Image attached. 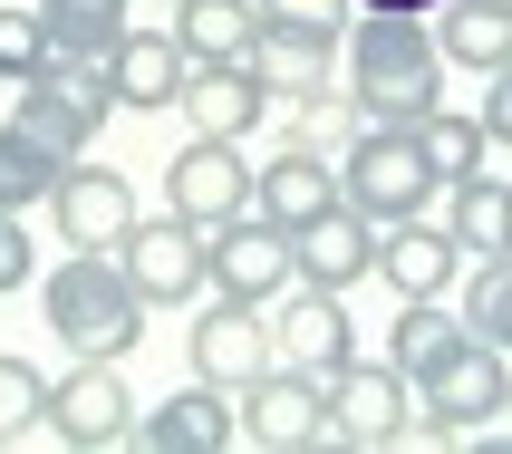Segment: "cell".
<instances>
[{"mask_svg":"<svg viewBox=\"0 0 512 454\" xmlns=\"http://www.w3.org/2000/svg\"><path fill=\"white\" fill-rule=\"evenodd\" d=\"M348 107L358 126H416L445 107V49L416 10H358L348 20Z\"/></svg>","mask_w":512,"mask_h":454,"instance_id":"cell-1","label":"cell"},{"mask_svg":"<svg viewBox=\"0 0 512 454\" xmlns=\"http://www.w3.org/2000/svg\"><path fill=\"white\" fill-rule=\"evenodd\" d=\"M39 319H49V339L68 358H126L145 339V290L126 281L116 252H68L39 281Z\"/></svg>","mask_w":512,"mask_h":454,"instance_id":"cell-2","label":"cell"},{"mask_svg":"<svg viewBox=\"0 0 512 454\" xmlns=\"http://www.w3.org/2000/svg\"><path fill=\"white\" fill-rule=\"evenodd\" d=\"M503 406H512V358L474 329H455L416 368V445H474L484 426H503Z\"/></svg>","mask_w":512,"mask_h":454,"instance_id":"cell-3","label":"cell"},{"mask_svg":"<svg viewBox=\"0 0 512 454\" xmlns=\"http://www.w3.org/2000/svg\"><path fill=\"white\" fill-rule=\"evenodd\" d=\"M107 107H116L107 58H68V49H49V58L20 78V107H10V126H29L39 145H58V155L78 165L87 145H97V126H107Z\"/></svg>","mask_w":512,"mask_h":454,"instance_id":"cell-4","label":"cell"},{"mask_svg":"<svg viewBox=\"0 0 512 454\" xmlns=\"http://www.w3.org/2000/svg\"><path fill=\"white\" fill-rule=\"evenodd\" d=\"M339 194L368 213V223H416L435 194H445V174L426 165V145L416 126H358L339 155Z\"/></svg>","mask_w":512,"mask_h":454,"instance_id":"cell-5","label":"cell"},{"mask_svg":"<svg viewBox=\"0 0 512 454\" xmlns=\"http://www.w3.org/2000/svg\"><path fill=\"white\" fill-rule=\"evenodd\" d=\"M319 445H416V377L397 358H348L329 377Z\"/></svg>","mask_w":512,"mask_h":454,"instance_id":"cell-6","label":"cell"},{"mask_svg":"<svg viewBox=\"0 0 512 454\" xmlns=\"http://www.w3.org/2000/svg\"><path fill=\"white\" fill-rule=\"evenodd\" d=\"M116 261H126V281L145 290V310H184V300H203L213 290V252H203V223H184V213H155L145 223L136 213V232L116 242Z\"/></svg>","mask_w":512,"mask_h":454,"instance_id":"cell-7","label":"cell"},{"mask_svg":"<svg viewBox=\"0 0 512 454\" xmlns=\"http://www.w3.org/2000/svg\"><path fill=\"white\" fill-rule=\"evenodd\" d=\"M49 435L68 454L136 445V387L116 377V358H78L68 377H49Z\"/></svg>","mask_w":512,"mask_h":454,"instance_id":"cell-8","label":"cell"},{"mask_svg":"<svg viewBox=\"0 0 512 454\" xmlns=\"http://www.w3.org/2000/svg\"><path fill=\"white\" fill-rule=\"evenodd\" d=\"M319 416H329V387H319L310 368H290V358H271L252 387H232V426H242V445H252V454H300V445H319Z\"/></svg>","mask_w":512,"mask_h":454,"instance_id":"cell-9","label":"cell"},{"mask_svg":"<svg viewBox=\"0 0 512 454\" xmlns=\"http://www.w3.org/2000/svg\"><path fill=\"white\" fill-rule=\"evenodd\" d=\"M203 252H213V290L223 300H281L300 271H290V232L271 223V213H232V223H213L203 232Z\"/></svg>","mask_w":512,"mask_h":454,"instance_id":"cell-10","label":"cell"},{"mask_svg":"<svg viewBox=\"0 0 512 454\" xmlns=\"http://www.w3.org/2000/svg\"><path fill=\"white\" fill-rule=\"evenodd\" d=\"M49 213H58V242H68V252H116V242L136 232V184L116 165H97V155H78V165L58 174Z\"/></svg>","mask_w":512,"mask_h":454,"instance_id":"cell-11","label":"cell"},{"mask_svg":"<svg viewBox=\"0 0 512 454\" xmlns=\"http://www.w3.org/2000/svg\"><path fill=\"white\" fill-rule=\"evenodd\" d=\"M184 358H194V377H213V387H252L281 348H271L261 300H223V290H213V310L184 329Z\"/></svg>","mask_w":512,"mask_h":454,"instance_id":"cell-12","label":"cell"},{"mask_svg":"<svg viewBox=\"0 0 512 454\" xmlns=\"http://www.w3.org/2000/svg\"><path fill=\"white\" fill-rule=\"evenodd\" d=\"M165 203L184 223H232L242 203H252V165H242V145L232 136H184V155L165 165Z\"/></svg>","mask_w":512,"mask_h":454,"instance_id":"cell-13","label":"cell"},{"mask_svg":"<svg viewBox=\"0 0 512 454\" xmlns=\"http://www.w3.org/2000/svg\"><path fill=\"white\" fill-rule=\"evenodd\" d=\"M290 271H300L310 290H339V300H348L358 281H377V223L339 194L329 213H319V223H300V232H290Z\"/></svg>","mask_w":512,"mask_h":454,"instance_id":"cell-14","label":"cell"},{"mask_svg":"<svg viewBox=\"0 0 512 454\" xmlns=\"http://www.w3.org/2000/svg\"><path fill=\"white\" fill-rule=\"evenodd\" d=\"M252 68H261V87H271V107H300V116L339 107V39H310V29H271L261 20Z\"/></svg>","mask_w":512,"mask_h":454,"instance_id":"cell-15","label":"cell"},{"mask_svg":"<svg viewBox=\"0 0 512 454\" xmlns=\"http://www.w3.org/2000/svg\"><path fill=\"white\" fill-rule=\"evenodd\" d=\"M271 348H281L290 368H310L319 387L358 358V329H348V300L339 290H310V281H290V300H281V319H271Z\"/></svg>","mask_w":512,"mask_h":454,"instance_id":"cell-16","label":"cell"},{"mask_svg":"<svg viewBox=\"0 0 512 454\" xmlns=\"http://www.w3.org/2000/svg\"><path fill=\"white\" fill-rule=\"evenodd\" d=\"M377 281L397 290V300H445L464 281V242L445 223H377Z\"/></svg>","mask_w":512,"mask_h":454,"instance_id":"cell-17","label":"cell"},{"mask_svg":"<svg viewBox=\"0 0 512 454\" xmlns=\"http://www.w3.org/2000/svg\"><path fill=\"white\" fill-rule=\"evenodd\" d=\"M261 107H271V87H261L252 58H203V68H184V136H252Z\"/></svg>","mask_w":512,"mask_h":454,"instance_id":"cell-18","label":"cell"},{"mask_svg":"<svg viewBox=\"0 0 512 454\" xmlns=\"http://www.w3.org/2000/svg\"><path fill=\"white\" fill-rule=\"evenodd\" d=\"M136 445L145 454H223V445H242V426H232V387H213V377L174 387L165 406L136 416Z\"/></svg>","mask_w":512,"mask_h":454,"instance_id":"cell-19","label":"cell"},{"mask_svg":"<svg viewBox=\"0 0 512 454\" xmlns=\"http://www.w3.org/2000/svg\"><path fill=\"white\" fill-rule=\"evenodd\" d=\"M339 203V165L319 155V145H281L271 165L252 174V213H271L281 232H300V223H319Z\"/></svg>","mask_w":512,"mask_h":454,"instance_id":"cell-20","label":"cell"},{"mask_svg":"<svg viewBox=\"0 0 512 454\" xmlns=\"http://www.w3.org/2000/svg\"><path fill=\"white\" fill-rule=\"evenodd\" d=\"M184 68L194 58L174 49V29H126L116 58H107V87H116V107L155 116V107H184Z\"/></svg>","mask_w":512,"mask_h":454,"instance_id":"cell-21","label":"cell"},{"mask_svg":"<svg viewBox=\"0 0 512 454\" xmlns=\"http://www.w3.org/2000/svg\"><path fill=\"white\" fill-rule=\"evenodd\" d=\"M435 49H445V68H503L512 58V10L503 0H435Z\"/></svg>","mask_w":512,"mask_h":454,"instance_id":"cell-22","label":"cell"},{"mask_svg":"<svg viewBox=\"0 0 512 454\" xmlns=\"http://www.w3.org/2000/svg\"><path fill=\"white\" fill-rule=\"evenodd\" d=\"M165 20H174V49L194 58V68L203 58H252V39H261L252 0H174Z\"/></svg>","mask_w":512,"mask_h":454,"instance_id":"cell-23","label":"cell"},{"mask_svg":"<svg viewBox=\"0 0 512 454\" xmlns=\"http://www.w3.org/2000/svg\"><path fill=\"white\" fill-rule=\"evenodd\" d=\"M445 232L464 242V261H493L512 232V184H493V174H464V184H445Z\"/></svg>","mask_w":512,"mask_h":454,"instance_id":"cell-24","label":"cell"},{"mask_svg":"<svg viewBox=\"0 0 512 454\" xmlns=\"http://www.w3.org/2000/svg\"><path fill=\"white\" fill-rule=\"evenodd\" d=\"M49 10V49L68 58H116V39L136 29V0H39Z\"/></svg>","mask_w":512,"mask_h":454,"instance_id":"cell-25","label":"cell"},{"mask_svg":"<svg viewBox=\"0 0 512 454\" xmlns=\"http://www.w3.org/2000/svg\"><path fill=\"white\" fill-rule=\"evenodd\" d=\"M58 174H68V155H58V145H39L29 126H0V213L49 203V194H58Z\"/></svg>","mask_w":512,"mask_h":454,"instance_id":"cell-26","label":"cell"},{"mask_svg":"<svg viewBox=\"0 0 512 454\" xmlns=\"http://www.w3.org/2000/svg\"><path fill=\"white\" fill-rule=\"evenodd\" d=\"M464 329L474 339H493L512 358V252H493V261H464Z\"/></svg>","mask_w":512,"mask_h":454,"instance_id":"cell-27","label":"cell"},{"mask_svg":"<svg viewBox=\"0 0 512 454\" xmlns=\"http://www.w3.org/2000/svg\"><path fill=\"white\" fill-rule=\"evenodd\" d=\"M416 145H426V165L445 174V184H464V174H484V155H493V136H484V116H455V107H435V116H416Z\"/></svg>","mask_w":512,"mask_h":454,"instance_id":"cell-28","label":"cell"},{"mask_svg":"<svg viewBox=\"0 0 512 454\" xmlns=\"http://www.w3.org/2000/svg\"><path fill=\"white\" fill-rule=\"evenodd\" d=\"M39 426H49V377L29 358H0V445H29Z\"/></svg>","mask_w":512,"mask_h":454,"instance_id":"cell-29","label":"cell"},{"mask_svg":"<svg viewBox=\"0 0 512 454\" xmlns=\"http://www.w3.org/2000/svg\"><path fill=\"white\" fill-rule=\"evenodd\" d=\"M49 58V10H0V87H20Z\"/></svg>","mask_w":512,"mask_h":454,"instance_id":"cell-30","label":"cell"},{"mask_svg":"<svg viewBox=\"0 0 512 454\" xmlns=\"http://www.w3.org/2000/svg\"><path fill=\"white\" fill-rule=\"evenodd\" d=\"M271 29H310V39H339L348 20H358V0H252Z\"/></svg>","mask_w":512,"mask_h":454,"instance_id":"cell-31","label":"cell"},{"mask_svg":"<svg viewBox=\"0 0 512 454\" xmlns=\"http://www.w3.org/2000/svg\"><path fill=\"white\" fill-rule=\"evenodd\" d=\"M474 116H484V136H493V145H512V58L484 78V107H474Z\"/></svg>","mask_w":512,"mask_h":454,"instance_id":"cell-32","label":"cell"},{"mask_svg":"<svg viewBox=\"0 0 512 454\" xmlns=\"http://www.w3.org/2000/svg\"><path fill=\"white\" fill-rule=\"evenodd\" d=\"M10 290H29V232H20V213H0V300Z\"/></svg>","mask_w":512,"mask_h":454,"instance_id":"cell-33","label":"cell"},{"mask_svg":"<svg viewBox=\"0 0 512 454\" xmlns=\"http://www.w3.org/2000/svg\"><path fill=\"white\" fill-rule=\"evenodd\" d=\"M358 10H416V20H435V0H358Z\"/></svg>","mask_w":512,"mask_h":454,"instance_id":"cell-34","label":"cell"},{"mask_svg":"<svg viewBox=\"0 0 512 454\" xmlns=\"http://www.w3.org/2000/svg\"><path fill=\"white\" fill-rule=\"evenodd\" d=\"M136 10H145V0H136ZM155 10H174V0H155Z\"/></svg>","mask_w":512,"mask_h":454,"instance_id":"cell-35","label":"cell"},{"mask_svg":"<svg viewBox=\"0 0 512 454\" xmlns=\"http://www.w3.org/2000/svg\"><path fill=\"white\" fill-rule=\"evenodd\" d=\"M503 252H512V232H503Z\"/></svg>","mask_w":512,"mask_h":454,"instance_id":"cell-36","label":"cell"},{"mask_svg":"<svg viewBox=\"0 0 512 454\" xmlns=\"http://www.w3.org/2000/svg\"><path fill=\"white\" fill-rule=\"evenodd\" d=\"M503 10H512V0H503Z\"/></svg>","mask_w":512,"mask_h":454,"instance_id":"cell-37","label":"cell"},{"mask_svg":"<svg viewBox=\"0 0 512 454\" xmlns=\"http://www.w3.org/2000/svg\"><path fill=\"white\" fill-rule=\"evenodd\" d=\"M503 416H512V406H503Z\"/></svg>","mask_w":512,"mask_h":454,"instance_id":"cell-38","label":"cell"}]
</instances>
